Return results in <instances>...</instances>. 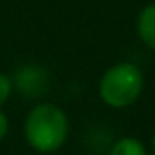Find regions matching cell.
Masks as SVG:
<instances>
[{"label":"cell","instance_id":"6","mask_svg":"<svg viewBox=\"0 0 155 155\" xmlns=\"http://www.w3.org/2000/svg\"><path fill=\"white\" fill-rule=\"evenodd\" d=\"M12 91H14L12 77H8L6 73H0V106L8 102V98H10Z\"/></svg>","mask_w":155,"mask_h":155},{"label":"cell","instance_id":"4","mask_svg":"<svg viewBox=\"0 0 155 155\" xmlns=\"http://www.w3.org/2000/svg\"><path fill=\"white\" fill-rule=\"evenodd\" d=\"M136 30H137L141 43L147 49L155 51V2L141 8V12L137 14Z\"/></svg>","mask_w":155,"mask_h":155},{"label":"cell","instance_id":"3","mask_svg":"<svg viewBox=\"0 0 155 155\" xmlns=\"http://www.w3.org/2000/svg\"><path fill=\"white\" fill-rule=\"evenodd\" d=\"M12 84L26 98H38L49 88V73L38 63H30L20 67L12 77Z\"/></svg>","mask_w":155,"mask_h":155},{"label":"cell","instance_id":"8","mask_svg":"<svg viewBox=\"0 0 155 155\" xmlns=\"http://www.w3.org/2000/svg\"><path fill=\"white\" fill-rule=\"evenodd\" d=\"M151 147H153V153H155V134H153V137H151Z\"/></svg>","mask_w":155,"mask_h":155},{"label":"cell","instance_id":"7","mask_svg":"<svg viewBox=\"0 0 155 155\" xmlns=\"http://www.w3.org/2000/svg\"><path fill=\"white\" fill-rule=\"evenodd\" d=\"M8 128H10V122H8V116L0 110V141L6 137V134H8Z\"/></svg>","mask_w":155,"mask_h":155},{"label":"cell","instance_id":"1","mask_svg":"<svg viewBox=\"0 0 155 155\" xmlns=\"http://www.w3.org/2000/svg\"><path fill=\"white\" fill-rule=\"evenodd\" d=\"M24 137L38 153H55L69 137V118L57 104L43 102L28 112Z\"/></svg>","mask_w":155,"mask_h":155},{"label":"cell","instance_id":"5","mask_svg":"<svg viewBox=\"0 0 155 155\" xmlns=\"http://www.w3.org/2000/svg\"><path fill=\"white\" fill-rule=\"evenodd\" d=\"M108 155H147V149L137 137L126 136L114 141Z\"/></svg>","mask_w":155,"mask_h":155},{"label":"cell","instance_id":"2","mask_svg":"<svg viewBox=\"0 0 155 155\" xmlns=\"http://www.w3.org/2000/svg\"><path fill=\"white\" fill-rule=\"evenodd\" d=\"M143 71L130 61L114 63L98 81V96L110 108H128L141 96Z\"/></svg>","mask_w":155,"mask_h":155}]
</instances>
